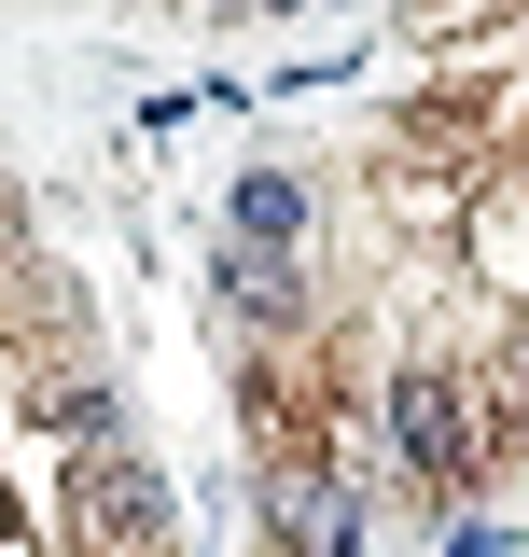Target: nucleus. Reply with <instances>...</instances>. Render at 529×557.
<instances>
[{
  "instance_id": "1",
  "label": "nucleus",
  "mask_w": 529,
  "mask_h": 557,
  "mask_svg": "<svg viewBox=\"0 0 529 557\" xmlns=\"http://www.w3.org/2000/svg\"><path fill=\"white\" fill-rule=\"evenodd\" d=\"M391 432L432 460V474H460V460H473V432H460V405H446V376H404V391H391Z\"/></svg>"
},
{
  "instance_id": "2",
  "label": "nucleus",
  "mask_w": 529,
  "mask_h": 557,
  "mask_svg": "<svg viewBox=\"0 0 529 557\" xmlns=\"http://www.w3.org/2000/svg\"><path fill=\"white\" fill-rule=\"evenodd\" d=\"M293 237H307V196H293L279 168H251V182H237V251H293Z\"/></svg>"
},
{
  "instance_id": "3",
  "label": "nucleus",
  "mask_w": 529,
  "mask_h": 557,
  "mask_svg": "<svg viewBox=\"0 0 529 557\" xmlns=\"http://www.w3.org/2000/svg\"><path fill=\"white\" fill-rule=\"evenodd\" d=\"M153 502H168V487H153V474H126V460H112V474H98V530H153Z\"/></svg>"
}]
</instances>
